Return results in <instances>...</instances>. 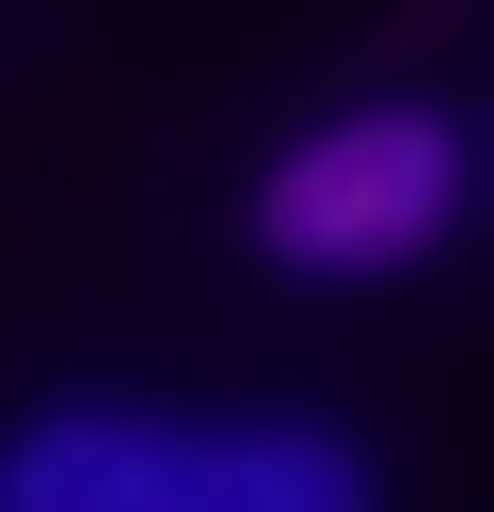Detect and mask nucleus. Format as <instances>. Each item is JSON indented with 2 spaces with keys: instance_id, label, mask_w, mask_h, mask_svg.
<instances>
[{
  "instance_id": "f257e3e1",
  "label": "nucleus",
  "mask_w": 494,
  "mask_h": 512,
  "mask_svg": "<svg viewBox=\"0 0 494 512\" xmlns=\"http://www.w3.org/2000/svg\"><path fill=\"white\" fill-rule=\"evenodd\" d=\"M353 442L300 424H18L0 512H353Z\"/></svg>"
},
{
  "instance_id": "f03ea898",
  "label": "nucleus",
  "mask_w": 494,
  "mask_h": 512,
  "mask_svg": "<svg viewBox=\"0 0 494 512\" xmlns=\"http://www.w3.org/2000/svg\"><path fill=\"white\" fill-rule=\"evenodd\" d=\"M442 195H459L442 124H424V106H353V124H318V142L265 177V248L283 265H406L442 230Z\"/></svg>"
}]
</instances>
